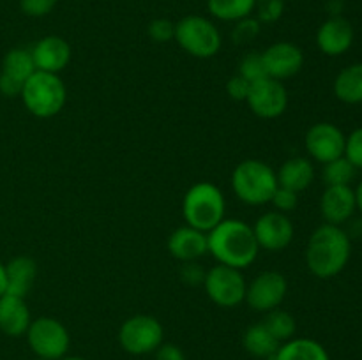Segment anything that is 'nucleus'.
<instances>
[{
	"mask_svg": "<svg viewBox=\"0 0 362 360\" xmlns=\"http://www.w3.org/2000/svg\"><path fill=\"white\" fill-rule=\"evenodd\" d=\"M57 6V0H20V7L27 16L41 18L46 16Z\"/></svg>",
	"mask_w": 362,
	"mask_h": 360,
	"instance_id": "obj_35",
	"label": "nucleus"
},
{
	"mask_svg": "<svg viewBox=\"0 0 362 360\" xmlns=\"http://www.w3.org/2000/svg\"><path fill=\"white\" fill-rule=\"evenodd\" d=\"M255 9H258V21L274 23L283 14V0H257Z\"/></svg>",
	"mask_w": 362,
	"mask_h": 360,
	"instance_id": "obj_31",
	"label": "nucleus"
},
{
	"mask_svg": "<svg viewBox=\"0 0 362 360\" xmlns=\"http://www.w3.org/2000/svg\"><path fill=\"white\" fill-rule=\"evenodd\" d=\"M35 71L59 74L71 62V46L59 35H46L39 39L30 49Z\"/></svg>",
	"mask_w": 362,
	"mask_h": 360,
	"instance_id": "obj_15",
	"label": "nucleus"
},
{
	"mask_svg": "<svg viewBox=\"0 0 362 360\" xmlns=\"http://www.w3.org/2000/svg\"><path fill=\"white\" fill-rule=\"evenodd\" d=\"M272 360H329V355L320 342L300 337L279 346Z\"/></svg>",
	"mask_w": 362,
	"mask_h": 360,
	"instance_id": "obj_24",
	"label": "nucleus"
},
{
	"mask_svg": "<svg viewBox=\"0 0 362 360\" xmlns=\"http://www.w3.org/2000/svg\"><path fill=\"white\" fill-rule=\"evenodd\" d=\"M357 210L356 191L350 186H327L320 200L322 217L329 224L341 226Z\"/></svg>",
	"mask_w": 362,
	"mask_h": 360,
	"instance_id": "obj_17",
	"label": "nucleus"
},
{
	"mask_svg": "<svg viewBox=\"0 0 362 360\" xmlns=\"http://www.w3.org/2000/svg\"><path fill=\"white\" fill-rule=\"evenodd\" d=\"M37 275V263L28 256H16L6 263V293L27 296Z\"/></svg>",
	"mask_w": 362,
	"mask_h": 360,
	"instance_id": "obj_20",
	"label": "nucleus"
},
{
	"mask_svg": "<svg viewBox=\"0 0 362 360\" xmlns=\"http://www.w3.org/2000/svg\"><path fill=\"white\" fill-rule=\"evenodd\" d=\"M306 150L315 161L327 164L345 155L346 136L338 126L331 122H318L308 129L304 138Z\"/></svg>",
	"mask_w": 362,
	"mask_h": 360,
	"instance_id": "obj_12",
	"label": "nucleus"
},
{
	"mask_svg": "<svg viewBox=\"0 0 362 360\" xmlns=\"http://www.w3.org/2000/svg\"><path fill=\"white\" fill-rule=\"evenodd\" d=\"M357 168L343 155V157L334 159V161L324 164V182L327 186H350V182L356 176Z\"/></svg>",
	"mask_w": 362,
	"mask_h": 360,
	"instance_id": "obj_28",
	"label": "nucleus"
},
{
	"mask_svg": "<svg viewBox=\"0 0 362 360\" xmlns=\"http://www.w3.org/2000/svg\"><path fill=\"white\" fill-rule=\"evenodd\" d=\"M246 279L243 270L228 265H214L205 272L204 288L209 299L219 307H235L246 299Z\"/></svg>",
	"mask_w": 362,
	"mask_h": 360,
	"instance_id": "obj_8",
	"label": "nucleus"
},
{
	"mask_svg": "<svg viewBox=\"0 0 362 360\" xmlns=\"http://www.w3.org/2000/svg\"><path fill=\"white\" fill-rule=\"evenodd\" d=\"M207 249L218 263L233 268H247L257 260L260 247L253 226L240 219H223L207 233Z\"/></svg>",
	"mask_w": 362,
	"mask_h": 360,
	"instance_id": "obj_1",
	"label": "nucleus"
},
{
	"mask_svg": "<svg viewBox=\"0 0 362 360\" xmlns=\"http://www.w3.org/2000/svg\"><path fill=\"white\" fill-rule=\"evenodd\" d=\"M356 203H357V208H359L361 214H362V182L357 186V189H356Z\"/></svg>",
	"mask_w": 362,
	"mask_h": 360,
	"instance_id": "obj_40",
	"label": "nucleus"
},
{
	"mask_svg": "<svg viewBox=\"0 0 362 360\" xmlns=\"http://www.w3.org/2000/svg\"><path fill=\"white\" fill-rule=\"evenodd\" d=\"M334 95L346 104L362 102V62L339 71L334 80Z\"/></svg>",
	"mask_w": 362,
	"mask_h": 360,
	"instance_id": "obj_22",
	"label": "nucleus"
},
{
	"mask_svg": "<svg viewBox=\"0 0 362 360\" xmlns=\"http://www.w3.org/2000/svg\"><path fill=\"white\" fill-rule=\"evenodd\" d=\"M232 189L243 203L260 207L271 203L278 189V175L274 168L260 159H246L239 162L232 173Z\"/></svg>",
	"mask_w": 362,
	"mask_h": 360,
	"instance_id": "obj_3",
	"label": "nucleus"
},
{
	"mask_svg": "<svg viewBox=\"0 0 362 360\" xmlns=\"http://www.w3.org/2000/svg\"><path fill=\"white\" fill-rule=\"evenodd\" d=\"M260 32V21L255 18H244L237 21V27L233 30V41L235 42H247L255 39Z\"/></svg>",
	"mask_w": 362,
	"mask_h": 360,
	"instance_id": "obj_33",
	"label": "nucleus"
},
{
	"mask_svg": "<svg viewBox=\"0 0 362 360\" xmlns=\"http://www.w3.org/2000/svg\"><path fill=\"white\" fill-rule=\"evenodd\" d=\"M148 35L156 42L170 41L175 35V23H172L170 20H165V18H158V20H154L148 25Z\"/></svg>",
	"mask_w": 362,
	"mask_h": 360,
	"instance_id": "obj_34",
	"label": "nucleus"
},
{
	"mask_svg": "<svg viewBox=\"0 0 362 360\" xmlns=\"http://www.w3.org/2000/svg\"><path fill=\"white\" fill-rule=\"evenodd\" d=\"M168 251L175 260L187 263L194 261L209 253L207 249V233L200 232L191 226H180L170 235Z\"/></svg>",
	"mask_w": 362,
	"mask_h": 360,
	"instance_id": "obj_18",
	"label": "nucleus"
},
{
	"mask_svg": "<svg viewBox=\"0 0 362 360\" xmlns=\"http://www.w3.org/2000/svg\"><path fill=\"white\" fill-rule=\"evenodd\" d=\"M6 293V265L0 261V296Z\"/></svg>",
	"mask_w": 362,
	"mask_h": 360,
	"instance_id": "obj_39",
	"label": "nucleus"
},
{
	"mask_svg": "<svg viewBox=\"0 0 362 360\" xmlns=\"http://www.w3.org/2000/svg\"><path fill=\"white\" fill-rule=\"evenodd\" d=\"M352 254L350 236L341 226H318L310 236L306 247V265L313 275L320 279L336 277L346 267Z\"/></svg>",
	"mask_w": 362,
	"mask_h": 360,
	"instance_id": "obj_2",
	"label": "nucleus"
},
{
	"mask_svg": "<svg viewBox=\"0 0 362 360\" xmlns=\"http://www.w3.org/2000/svg\"><path fill=\"white\" fill-rule=\"evenodd\" d=\"M246 102L260 119H278L288 106V94L281 81L267 76L251 83Z\"/></svg>",
	"mask_w": 362,
	"mask_h": 360,
	"instance_id": "obj_10",
	"label": "nucleus"
},
{
	"mask_svg": "<svg viewBox=\"0 0 362 360\" xmlns=\"http://www.w3.org/2000/svg\"><path fill=\"white\" fill-rule=\"evenodd\" d=\"M265 73L274 80H288L296 76L304 66V53L297 44L288 41H279L262 52Z\"/></svg>",
	"mask_w": 362,
	"mask_h": 360,
	"instance_id": "obj_14",
	"label": "nucleus"
},
{
	"mask_svg": "<svg viewBox=\"0 0 362 360\" xmlns=\"http://www.w3.org/2000/svg\"><path fill=\"white\" fill-rule=\"evenodd\" d=\"M27 341L37 359L60 360L69 349V332L59 320L41 316L32 320L27 330Z\"/></svg>",
	"mask_w": 362,
	"mask_h": 360,
	"instance_id": "obj_7",
	"label": "nucleus"
},
{
	"mask_svg": "<svg viewBox=\"0 0 362 360\" xmlns=\"http://www.w3.org/2000/svg\"><path fill=\"white\" fill-rule=\"evenodd\" d=\"M354 44V27L341 16L329 18L317 32V46L324 55L339 56Z\"/></svg>",
	"mask_w": 362,
	"mask_h": 360,
	"instance_id": "obj_16",
	"label": "nucleus"
},
{
	"mask_svg": "<svg viewBox=\"0 0 362 360\" xmlns=\"http://www.w3.org/2000/svg\"><path fill=\"white\" fill-rule=\"evenodd\" d=\"M163 325L148 314H136L126 320L120 327L119 341L127 353L147 355L163 344Z\"/></svg>",
	"mask_w": 362,
	"mask_h": 360,
	"instance_id": "obj_9",
	"label": "nucleus"
},
{
	"mask_svg": "<svg viewBox=\"0 0 362 360\" xmlns=\"http://www.w3.org/2000/svg\"><path fill=\"white\" fill-rule=\"evenodd\" d=\"M345 157L357 169H362V127H357L356 131L350 133V136H346Z\"/></svg>",
	"mask_w": 362,
	"mask_h": 360,
	"instance_id": "obj_30",
	"label": "nucleus"
},
{
	"mask_svg": "<svg viewBox=\"0 0 362 360\" xmlns=\"http://www.w3.org/2000/svg\"><path fill=\"white\" fill-rule=\"evenodd\" d=\"M250 87H251L250 81L244 80V78L239 76V74H235V76L230 78L228 83H226V92H228V95L233 99V101H246Z\"/></svg>",
	"mask_w": 362,
	"mask_h": 360,
	"instance_id": "obj_36",
	"label": "nucleus"
},
{
	"mask_svg": "<svg viewBox=\"0 0 362 360\" xmlns=\"http://www.w3.org/2000/svg\"><path fill=\"white\" fill-rule=\"evenodd\" d=\"M253 233L260 249L269 253H278L286 249L293 240V222L283 212L271 210L257 219Z\"/></svg>",
	"mask_w": 362,
	"mask_h": 360,
	"instance_id": "obj_13",
	"label": "nucleus"
},
{
	"mask_svg": "<svg viewBox=\"0 0 362 360\" xmlns=\"http://www.w3.org/2000/svg\"><path fill=\"white\" fill-rule=\"evenodd\" d=\"M239 76H243L250 83L262 80V78H267L264 59H262L260 52H251L243 56V60L239 64Z\"/></svg>",
	"mask_w": 362,
	"mask_h": 360,
	"instance_id": "obj_29",
	"label": "nucleus"
},
{
	"mask_svg": "<svg viewBox=\"0 0 362 360\" xmlns=\"http://www.w3.org/2000/svg\"><path fill=\"white\" fill-rule=\"evenodd\" d=\"M278 186L293 191L299 194L300 191L308 189L315 180L313 162L308 157H292L279 166Z\"/></svg>",
	"mask_w": 362,
	"mask_h": 360,
	"instance_id": "obj_21",
	"label": "nucleus"
},
{
	"mask_svg": "<svg viewBox=\"0 0 362 360\" xmlns=\"http://www.w3.org/2000/svg\"><path fill=\"white\" fill-rule=\"evenodd\" d=\"M60 360H85L81 356H66V359H60Z\"/></svg>",
	"mask_w": 362,
	"mask_h": 360,
	"instance_id": "obj_41",
	"label": "nucleus"
},
{
	"mask_svg": "<svg viewBox=\"0 0 362 360\" xmlns=\"http://www.w3.org/2000/svg\"><path fill=\"white\" fill-rule=\"evenodd\" d=\"M297 201H299V194L290 189H285V187H278L276 193L272 194L271 203L274 205V210L286 214V212H292L297 207Z\"/></svg>",
	"mask_w": 362,
	"mask_h": 360,
	"instance_id": "obj_32",
	"label": "nucleus"
},
{
	"mask_svg": "<svg viewBox=\"0 0 362 360\" xmlns=\"http://www.w3.org/2000/svg\"><path fill=\"white\" fill-rule=\"evenodd\" d=\"M257 0H207L209 13L221 21H240L250 18Z\"/></svg>",
	"mask_w": 362,
	"mask_h": 360,
	"instance_id": "obj_26",
	"label": "nucleus"
},
{
	"mask_svg": "<svg viewBox=\"0 0 362 360\" xmlns=\"http://www.w3.org/2000/svg\"><path fill=\"white\" fill-rule=\"evenodd\" d=\"M180 277L187 282V284H204L205 270L197 265L194 261H187L180 268Z\"/></svg>",
	"mask_w": 362,
	"mask_h": 360,
	"instance_id": "obj_37",
	"label": "nucleus"
},
{
	"mask_svg": "<svg viewBox=\"0 0 362 360\" xmlns=\"http://www.w3.org/2000/svg\"><path fill=\"white\" fill-rule=\"evenodd\" d=\"M35 360H45V359H35Z\"/></svg>",
	"mask_w": 362,
	"mask_h": 360,
	"instance_id": "obj_42",
	"label": "nucleus"
},
{
	"mask_svg": "<svg viewBox=\"0 0 362 360\" xmlns=\"http://www.w3.org/2000/svg\"><path fill=\"white\" fill-rule=\"evenodd\" d=\"M30 323V311L23 296L4 293L0 296V332L9 337H20L27 334Z\"/></svg>",
	"mask_w": 362,
	"mask_h": 360,
	"instance_id": "obj_19",
	"label": "nucleus"
},
{
	"mask_svg": "<svg viewBox=\"0 0 362 360\" xmlns=\"http://www.w3.org/2000/svg\"><path fill=\"white\" fill-rule=\"evenodd\" d=\"M244 348L258 359H265V356L272 359L278 352L279 341L265 328L264 323H257L251 325L244 332Z\"/></svg>",
	"mask_w": 362,
	"mask_h": 360,
	"instance_id": "obj_25",
	"label": "nucleus"
},
{
	"mask_svg": "<svg viewBox=\"0 0 362 360\" xmlns=\"http://www.w3.org/2000/svg\"><path fill=\"white\" fill-rule=\"evenodd\" d=\"M20 97L32 115L49 119L60 113L66 104L67 88L59 74L35 71L23 83Z\"/></svg>",
	"mask_w": 362,
	"mask_h": 360,
	"instance_id": "obj_5",
	"label": "nucleus"
},
{
	"mask_svg": "<svg viewBox=\"0 0 362 360\" xmlns=\"http://www.w3.org/2000/svg\"><path fill=\"white\" fill-rule=\"evenodd\" d=\"M225 196L211 182H197L184 194L182 215L191 228L209 233L225 219Z\"/></svg>",
	"mask_w": 362,
	"mask_h": 360,
	"instance_id": "obj_4",
	"label": "nucleus"
},
{
	"mask_svg": "<svg viewBox=\"0 0 362 360\" xmlns=\"http://www.w3.org/2000/svg\"><path fill=\"white\" fill-rule=\"evenodd\" d=\"M177 44L197 59H211L223 46L221 34L211 20L204 16H186L175 23Z\"/></svg>",
	"mask_w": 362,
	"mask_h": 360,
	"instance_id": "obj_6",
	"label": "nucleus"
},
{
	"mask_svg": "<svg viewBox=\"0 0 362 360\" xmlns=\"http://www.w3.org/2000/svg\"><path fill=\"white\" fill-rule=\"evenodd\" d=\"M286 292H288V284H286L285 275L274 270H267L258 274L246 286V299L244 300L253 311L269 313L281 306Z\"/></svg>",
	"mask_w": 362,
	"mask_h": 360,
	"instance_id": "obj_11",
	"label": "nucleus"
},
{
	"mask_svg": "<svg viewBox=\"0 0 362 360\" xmlns=\"http://www.w3.org/2000/svg\"><path fill=\"white\" fill-rule=\"evenodd\" d=\"M262 323L265 325L269 332L278 339L279 342L290 341L296 334V320L290 313L283 309H272L269 313H265V318Z\"/></svg>",
	"mask_w": 362,
	"mask_h": 360,
	"instance_id": "obj_27",
	"label": "nucleus"
},
{
	"mask_svg": "<svg viewBox=\"0 0 362 360\" xmlns=\"http://www.w3.org/2000/svg\"><path fill=\"white\" fill-rule=\"evenodd\" d=\"M35 73L34 59H32L30 49L25 48H13L6 53L2 60V71L0 74L9 78L14 83L23 87L25 81Z\"/></svg>",
	"mask_w": 362,
	"mask_h": 360,
	"instance_id": "obj_23",
	"label": "nucleus"
},
{
	"mask_svg": "<svg viewBox=\"0 0 362 360\" xmlns=\"http://www.w3.org/2000/svg\"><path fill=\"white\" fill-rule=\"evenodd\" d=\"M156 360H186L182 349L175 344H161L156 353Z\"/></svg>",
	"mask_w": 362,
	"mask_h": 360,
	"instance_id": "obj_38",
	"label": "nucleus"
}]
</instances>
